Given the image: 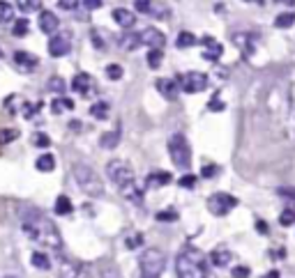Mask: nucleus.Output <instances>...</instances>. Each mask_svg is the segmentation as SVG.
<instances>
[{"mask_svg": "<svg viewBox=\"0 0 295 278\" xmlns=\"http://www.w3.org/2000/svg\"><path fill=\"white\" fill-rule=\"evenodd\" d=\"M21 228L28 235V239L39 244V246H46V249H60L62 246L60 232H58L55 223L51 219H46L39 209L35 207L21 209Z\"/></svg>", "mask_w": 295, "mask_h": 278, "instance_id": "1", "label": "nucleus"}, {"mask_svg": "<svg viewBox=\"0 0 295 278\" xmlns=\"http://www.w3.org/2000/svg\"><path fill=\"white\" fill-rule=\"evenodd\" d=\"M175 272L178 278H208L203 253L194 246H185L175 258Z\"/></svg>", "mask_w": 295, "mask_h": 278, "instance_id": "2", "label": "nucleus"}, {"mask_svg": "<svg viewBox=\"0 0 295 278\" xmlns=\"http://www.w3.org/2000/svg\"><path fill=\"white\" fill-rule=\"evenodd\" d=\"M72 175H74V182L78 184V189L83 191L85 195H90V198H99L104 195V182L102 177L92 170L90 166H85V163H76L72 168Z\"/></svg>", "mask_w": 295, "mask_h": 278, "instance_id": "3", "label": "nucleus"}, {"mask_svg": "<svg viewBox=\"0 0 295 278\" xmlns=\"http://www.w3.org/2000/svg\"><path fill=\"white\" fill-rule=\"evenodd\" d=\"M139 269L141 278H162L166 269V255L159 249H148L139 255Z\"/></svg>", "mask_w": 295, "mask_h": 278, "instance_id": "4", "label": "nucleus"}, {"mask_svg": "<svg viewBox=\"0 0 295 278\" xmlns=\"http://www.w3.org/2000/svg\"><path fill=\"white\" fill-rule=\"evenodd\" d=\"M169 154H171V161L175 163V168H187L192 166V149H189V142L182 134H173L169 140Z\"/></svg>", "mask_w": 295, "mask_h": 278, "instance_id": "5", "label": "nucleus"}, {"mask_svg": "<svg viewBox=\"0 0 295 278\" xmlns=\"http://www.w3.org/2000/svg\"><path fill=\"white\" fill-rule=\"evenodd\" d=\"M106 175L111 177V182L118 186V189H122L125 184H129V182H134V170H132V166L127 163V161H122V159H113V161H109L106 163Z\"/></svg>", "mask_w": 295, "mask_h": 278, "instance_id": "6", "label": "nucleus"}, {"mask_svg": "<svg viewBox=\"0 0 295 278\" xmlns=\"http://www.w3.org/2000/svg\"><path fill=\"white\" fill-rule=\"evenodd\" d=\"M178 85L187 95H196V92H203L208 88V76L201 71H187V74L178 76Z\"/></svg>", "mask_w": 295, "mask_h": 278, "instance_id": "7", "label": "nucleus"}, {"mask_svg": "<svg viewBox=\"0 0 295 278\" xmlns=\"http://www.w3.org/2000/svg\"><path fill=\"white\" fill-rule=\"evenodd\" d=\"M238 207V200H235L231 193H212L210 200H208V209H210L215 216H226L229 212Z\"/></svg>", "mask_w": 295, "mask_h": 278, "instance_id": "8", "label": "nucleus"}, {"mask_svg": "<svg viewBox=\"0 0 295 278\" xmlns=\"http://www.w3.org/2000/svg\"><path fill=\"white\" fill-rule=\"evenodd\" d=\"M134 7H136V12L150 14V16H157V18H166L171 14L169 7L157 2V0H134Z\"/></svg>", "mask_w": 295, "mask_h": 278, "instance_id": "9", "label": "nucleus"}, {"mask_svg": "<svg viewBox=\"0 0 295 278\" xmlns=\"http://www.w3.org/2000/svg\"><path fill=\"white\" fill-rule=\"evenodd\" d=\"M69 48H72V37H69V32H60V35H53L48 39V53L53 55V58L67 55Z\"/></svg>", "mask_w": 295, "mask_h": 278, "instance_id": "10", "label": "nucleus"}, {"mask_svg": "<svg viewBox=\"0 0 295 278\" xmlns=\"http://www.w3.org/2000/svg\"><path fill=\"white\" fill-rule=\"evenodd\" d=\"M157 90H159V95H162L164 99H169V101H175L178 95H180V85H178V81H173V78H159V81H157Z\"/></svg>", "mask_w": 295, "mask_h": 278, "instance_id": "11", "label": "nucleus"}, {"mask_svg": "<svg viewBox=\"0 0 295 278\" xmlns=\"http://www.w3.org/2000/svg\"><path fill=\"white\" fill-rule=\"evenodd\" d=\"M203 58L205 60H210V62H217L219 58H222V53H224V48H222V44L215 39V37H203Z\"/></svg>", "mask_w": 295, "mask_h": 278, "instance_id": "12", "label": "nucleus"}, {"mask_svg": "<svg viewBox=\"0 0 295 278\" xmlns=\"http://www.w3.org/2000/svg\"><path fill=\"white\" fill-rule=\"evenodd\" d=\"M139 35H141V44H145V46H150V48H162L164 42H166V37L157 28H145V30H141Z\"/></svg>", "mask_w": 295, "mask_h": 278, "instance_id": "13", "label": "nucleus"}, {"mask_svg": "<svg viewBox=\"0 0 295 278\" xmlns=\"http://www.w3.org/2000/svg\"><path fill=\"white\" fill-rule=\"evenodd\" d=\"M72 88L76 90L78 95L90 97V95H92V90H95L92 76H90V74H76V76H74V81H72Z\"/></svg>", "mask_w": 295, "mask_h": 278, "instance_id": "14", "label": "nucleus"}, {"mask_svg": "<svg viewBox=\"0 0 295 278\" xmlns=\"http://www.w3.org/2000/svg\"><path fill=\"white\" fill-rule=\"evenodd\" d=\"M120 193L125 195L129 202H134V205H139V207L143 205V186H139V184H136V179H134V182H129V184H125V186L120 189Z\"/></svg>", "mask_w": 295, "mask_h": 278, "instance_id": "15", "label": "nucleus"}, {"mask_svg": "<svg viewBox=\"0 0 295 278\" xmlns=\"http://www.w3.org/2000/svg\"><path fill=\"white\" fill-rule=\"evenodd\" d=\"M14 65H16L21 71H32L37 65H39V60H37L32 53H28V51H16V53H14Z\"/></svg>", "mask_w": 295, "mask_h": 278, "instance_id": "16", "label": "nucleus"}, {"mask_svg": "<svg viewBox=\"0 0 295 278\" xmlns=\"http://www.w3.org/2000/svg\"><path fill=\"white\" fill-rule=\"evenodd\" d=\"M113 21L120 25V28L129 30V28H134V23H136V16H134V12L125 9V7H118V9H113Z\"/></svg>", "mask_w": 295, "mask_h": 278, "instance_id": "17", "label": "nucleus"}, {"mask_svg": "<svg viewBox=\"0 0 295 278\" xmlns=\"http://www.w3.org/2000/svg\"><path fill=\"white\" fill-rule=\"evenodd\" d=\"M58 16H55L53 12H42L39 14V30L42 32H46V35H53L55 30H58Z\"/></svg>", "mask_w": 295, "mask_h": 278, "instance_id": "18", "label": "nucleus"}, {"mask_svg": "<svg viewBox=\"0 0 295 278\" xmlns=\"http://www.w3.org/2000/svg\"><path fill=\"white\" fill-rule=\"evenodd\" d=\"M171 179H173V177H171V172L155 170V172H150V175L145 177V184H148V186H152V189H159V186H166Z\"/></svg>", "mask_w": 295, "mask_h": 278, "instance_id": "19", "label": "nucleus"}, {"mask_svg": "<svg viewBox=\"0 0 295 278\" xmlns=\"http://www.w3.org/2000/svg\"><path fill=\"white\" fill-rule=\"evenodd\" d=\"M210 260L215 267H219V269H224V267H229L231 260H233V255H231L229 249H215L210 253Z\"/></svg>", "mask_w": 295, "mask_h": 278, "instance_id": "20", "label": "nucleus"}, {"mask_svg": "<svg viewBox=\"0 0 295 278\" xmlns=\"http://www.w3.org/2000/svg\"><path fill=\"white\" fill-rule=\"evenodd\" d=\"M118 142H120V129H113V131H106L102 138H99V145L104 149H113L118 147Z\"/></svg>", "mask_w": 295, "mask_h": 278, "instance_id": "21", "label": "nucleus"}, {"mask_svg": "<svg viewBox=\"0 0 295 278\" xmlns=\"http://www.w3.org/2000/svg\"><path fill=\"white\" fill-rule=\"evenodd\" d=\"M118 44H120L122 51H134V48H139V46H141V35H139V32H129V35H122Z\"/></svg>", "mask_w": 295, "mask_h": 278, "instance_id": "22", "label": "nucleus"}, {"mask_svg": "<svg viewBox=\"0 0 295 278\" xmlns=\"http://www.w3.org/2000/svg\"><path fill=\"white\" fill-rule=\"evenodd\" d=\"M233 42H235V46H240L247 55H252V51H254V37L252 35H247V32L233 35Z\"/></svg>", "mask_w": 295, "mask_h": 278, "instance_id": "23", "label": "nucleus"}, {"mask_svg": "<svg viewBox=\"0 0 295 278\" xmlns=\"http://www.w3.org/2000/svg\"><path fill=\"white\" fill-rule=\"evenodd\" d=\"M35 168L39 172H51L55 168V156L53 154H42V156L35 161Z\"/></svg>", "mask_w": 295, "mask_h": 278, "instance_id": "24", "label": "nucleus"}, {"mask_svg": "<svg viewBox=\"0 0 295 278\" xmlns=\"http://www.w3.org/2000/svg\"><path fill=\"white\" fill-rule=\"evenodd\" d=\"M72 108H74V101L67 99V97H58V99L51 101V111H53L55 115H60V113H65V111H72Z\"/></svg>", "mask_w": 295, "mask_h": 278, "instance_id": "25", "label": "nucleus"}, {"mask_svg": "<svg viewBox=\"0 0 295 278\" xmlns=\"http://www.w3.org/2000/svg\"><path fill=\"white\" fill-rule=\"evenodd\" d=\"M14 21V7L7 0H0V25L12 23Z\"/></svg>", "mask_w": 295, "mask_h": 278, "instance_id": "26", "label": "nucleus"}, {"mask_svg": "<svg viewBox=\"0 0 295 278\" xmlns=\"http://www.w3.org/2000/svg\"><path fill=\"white\" fill-rule=\"evenodd\" d=\"M16 7L25 14H32L42 9V0H16Z\"/></svg>", "mask_w": 295, "mask_h": 278, "instance_id": "27", "label": "nucleus"}, {"mask_svg": "<svg viewBox=\"0 0 295 278\" xmlns=\"http://www.w3.org/2000/svg\"><path fill=\"white\" fill-rule=\"evenodd\" d=\"M90 115L95 120H106L109 118V104H106V101H97V104H92Z\"/></svg>", "mask_w": 295, "mask_h": 278, "instance_id": "28", "label": "nucleus"}, {"mask_svg": "<svg viewBox=\"0 0 295 278\" xmlns=\"http://www.w3.org/2000/svg\"><path fill=\"white\" fill-rule=\"evenodd\" d=\"M196 42H199V39H196L192 32H185V30H182L180 35H178V39H175V46L178 48H192Z\"/></svg>", "mask_w": 295, "mask_h": 278, "instance_id": "29", "label": "nucleus"}, {"mask_svg": "<svg viewBox=\"0 0 295 278\" xmlns=\"http://www.w3.org/2000/svg\"><path fill=\"white\" fill-rule=\"evenodd\" d=\"M72 200L67 198V195H60L58 200H55V214H60V216H65V214H72Z\"/></svg>", "mask_w": 295, "mask_h": 278, "instance_id": "30", "label": "nucleus"}, {"mask_svg": "<svg viewBox=\"0 0 295 278\" xmlns=\"http://www.w3.org/2000/svg\"><path fill=\"white\" fill-rule=\"evenodd\" d=\"M30 262H32V267H37V269H42V272L51 269V260H48V255H44V253H32Z\"/></svg>", "mask_w": 295, "mask_h": 278, "instance_id": "31", "label": "nucleus"}, {"mask_svg": "<svg viewBox=\"0 0 295 278\" xmlns=\"http://www.w3.org/2000/svg\"><path fill=\"white\" fill-rule=\"evenodd\" d=\"M295 25V14L293 12H286V14H279L275 18V28H291Z\"/></svg>", "mask_w": 295, "mask_h": 278, "instance_id": "32", "label": "nucleus"}, {"mask_svg": "<svg viewBox=\"0 0 295 278\" xmlns=\"http://www.w3.org/2000/svg\"><path fill=\"white\" fill-rule=\"evenodd\" d=\"M28 30H30V23H28V18H16V21H14L12 32H14L16 37L28 35Z\"/></svg>", "mask_w": 295, "mask_h": 278, "instance_id": "33", "label": "nucleus"}, {"mask_svg": "<svg viewBox=\"0 0 295 278\" xmlns=\"http://www.w3.org/2000/svg\"><path fill=\"white\" fill-rule=\"evenodd\" d=\"M162 48H150V53H148V67H152V69H157V67L162 65Z\"/></svg>", "mask_w": 295, "mask_h": 278, "instance_id": "34", "label": "nucleus"}, {"mask_svg": "<svg viewBox=\"0 0 295 278\" xmlns=\"http://www.w3.org/2000/svg\"><path fill=\"white\" fill-rule=\"evenodd\" d=\"M46 88L51 90V92H55V95H62V92H65V81H62L60 76H53V78H48Z\"/></svg>", "mask_w": 295, "mask_h": 278, "instance_id": "35", "label": "nucleus"}, {"mask_svg": "<svg viewBox=\"0 0 295 278\" xmlns=\"http://www.w3.org/2000/svg\"><path fill=\"white\" fill-rule=\"evenodd\" d=\"M157 221L159 223H173V221H178V212L175 209H164V212L157 214Z\"/></svg>", "mask_w": 295, "mask_h": 278, "instance_id": "36", "label": "nucleus"}, {"mask_svg": "<svg viewBox=\"0 0 295 278\" xmlns=\"http://www.w3.org/2000/svg\"><path fill=\"white\" fill-rule=\"evenodd\" d=\"M106 76H109L111 81H120L122 78V67L120 65H109L106 67Z\"/></svg>", "mask_w": 295, "mask_h": 278, "instance_id": "37", "label": "nucleus"}, {"mask_svg": "<svg viewBox=\"0 0 295 278\" xmlns=\"http://www.w3.org/2000/svg\"><path fill=\"white\" fill-rule=\"evenodd\" d=\"M279 223L286 225V228H289V225H293V223H295V209H284V212H282V219H279Z\"/></svg>", "mask_w": 295, "mask_h": 278, "instance_id": "38", "label": "nucleus"}, {"mask_svg": "<svg viewBox=\"0 0 295 278\" xmlns=\"http://www.w3.org/2000/svg\"><path fill=\"white\" fill-rule=\"evenodd\" d=\"M32 142H35V147H48V145H51V138L46 136V134H35V136H32Z\"/></svg>", "mask_w": 295, "mask_h": 278, "instance_id": "39", "label": "nucleus"}, {"mask_svg": "<svg viewBox=\"0 0 295 278\" xmlns=\"http://www.w3.org/2000/svg\"><path fill=\"white\" fill-rule=\"evenodd\" d=\"M141 244H143V237L139 232H134V235L127 237V249H139Z\"/></svg>", "mask_w": 295, "mask_h": 278, "instance_id": "40", "label": "nucleus"}, {"mask_svg": "<svg viewBox=\"0 0 295 278\" xmlns=\"http://www.w3.org/2000/svg\"><path fill=\"white\" fill-rule=\"evenodd\" d=\"M178 184H180L182 189H194V186H196V177H194V175H182V177L178 179Z\"/></svg>", "mask_w": 295, "mask_h": 278, "instance_id": "41", "label": "nucleus"}, {"mask_svg": "<svg viewBox=\"0 0 295 278\" xmlns=\"http://www.w3.org/2000/svg\"><path fill=\"white\" fill-rule=\"evenodd\" d=\"M16 138H18L16 129H2V134H0V142H9V140H16Z\"/></svg>", "mask_w": 295, "mask_h": 278, "instance_id": "42", "label": "nucleus"}, {"mask_svg": "<svg viewBox=\"0 0 295 278\" xmlns=\"http://www.w3.org/2000/svg\"><path fill=\"white\" fill-rule=\"evenodd\" d=\"M249 274H252L249 272V267H235L233 272H231V276L233 278H249Z\"/></svg>", "mask_w": 295, "mask_h": 278, "instance_id": "43", "label": "nucleus"}, {"mask_svg": "<svg viewBox=\"0 0 295 278\" xmlns=\"http://www.w3.org/2000/svg\"><path fill=\"white\" fill-rule=\"evenodd\" d=\"M208 108H210L212 113H222L224 108H226V104H224V101H219L217 97H215V99H210V104H208Z\"/></svg>", "mask_w": 295, "mask_h": 278, "instance_id": "44", "label": "nucleus"}, {"mask_svg": "<svg viewBox=\"0 0 295 278\" xmlns=\"http://www.w3.org/2000/svg\"><path fill=\"white\" fill-rule=\"evenodd\" d=\"M217 172H219V168L215 166V163H208V166H203V170H201V175H203V177H215Z\"/></svg>", "mask_w": 295, "mask_h": 278, "instance_id": "45", "label": "nucleus"}, {"mask_svg": "<svg viewBox=\"0 0 295 278\" xmlns=\"http://www.w3.org/2000/svg\"><path fill=\"white\" fill-rule=\"evenodd\" d=\"M78 2H81V0H58L60 9H67V12H69V9H76Z\"/></svg>", "mask_w": 295, "mask_h": 278, "instance_id": "46", "label": "nucleus"}, {"mask_svg": "<svg viewBox=\"0 0 295 278\" xmlns=\"http://www.w3.org/2000/svg\"><path fill=\"white\" fill-rule=\"evenodd\" d=\"M83 7L85 9H99V7H102V0H83Z\"/></svg>", "mask_w": 295, "mask_h": 278, "instance_id": "47", "label": "nucleus"}, {"mask_svg": "<svg viewBox=\"0 0 295 278\" xmlns=\"http://www.w3.org/2000/svg\"><path fill=\"white\" fill-rule=\"evenodd\" d=\"M37 108H39V106H32V104H25V106H23V115H25V118H32Z\"/></svg>", "mask_w": 295, "mask_h": 278, "instance_id": "48", "label": "nucleus"}, {"mask_svg": "<svg viewBox=\"0 0 295 278\" xmlns=\"http://www.w3.org/2000/svg\"><path fill=\"white\" fill-rule=\"evenodd\" d=\"M279 195H286V198H295V189H279Z\"/></svg>", "mask_w": 295, "mask_h": 278, "instance_id": "49", "label": "nucleus"}, {"mask_svg": "<svg viewBox=\"0 0 295 278\" xmlns=\"http://www.w3.org/2000/svg\"><path fill=\"white\" fill-rule=\"evenodd\" d=\"M256 230H261V232H268V225H265L263 221H256Z\"/></svg>", "mask_w": 295, "mask_h": 278, "instance_id": "50", "label": "nucleus"}, {"mask_svg": "<svg viewBox=\"0 0 295 278\" xmlns=\"http://www.w3.org/2000/svg\"><path fill=\"white\" fill-rule=\"evenodd\" d=\"M279 5H286V7H293L295 5V0H277Z\"/></svg>", "mask_w": 295, "mask_h": 278, "instance_id": "51", "label": "nucleus"}, {"mask_svg": "<svg viewBox=\"0 0 295 278\" xmlns=\"http://www.w3.org/2000/svg\"><path fill=\"white\" fill-rule=\"evenodd\" d=\"M263 278H279V272H268Z\"/></svg>", "mask_w": 295, "mask_h": 278, "instance_id": "52", "label": "nucleus"}, {"mask_svg": "<svg viewBox=\"0 0 295 278\" xmlns=\"http://www.w3.org/2000/svg\"><path fill=\"white\" fill-rule=\"evenodd\" d=\"M5 278H16V276H5Z\"/></svg>", "mask_w": 295, "mask_h": 278, "instance_id": "53", "label": "nucleus"}]
</instances>
